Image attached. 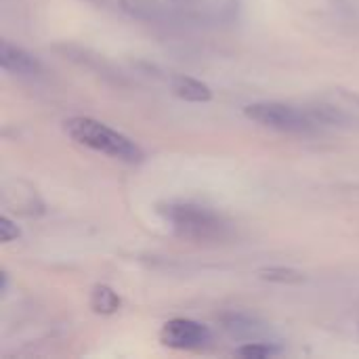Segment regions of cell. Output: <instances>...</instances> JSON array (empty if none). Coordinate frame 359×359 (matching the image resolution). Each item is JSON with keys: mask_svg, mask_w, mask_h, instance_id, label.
<instances>
[{"mask_svg": "<svg viewBox=\"0 0 359 359\" xmlns=\"http://www.w3.org/2000/svg\"><path fill=\"white\" fill-rule=\"evenodd\" d=\"M6 290H8V273L2 271V273H0V292L6 294Z\"/></svg>", "mask_w": 359, "mask_h": 359, "instance_id": "12", "label": "cell"}, {"mask_svg": "<svg viewBox=\"0 0 359 359\" xmlns=\"http://www.w3.org/2000/svg\"><path fill=\"white\" fill-rule=\"evenodd\" d=\"M170 90L175 97L189 101V103H208L212 99V90L208 84L191 76H183V74H177L170 78Z\"/></svg>", "mask_w": 359, "mask_h": 359, "instance_id": "7", "label": "cell"}, {"mask_svg": "<svg viewBox=\"0 0 359 359\" xmlns=\"http://www.w3.org/2000/svg\"><path fill=\"white\" fill-rule=\"evenodd\" d=\"M120 305H122V299L114 288H109L105 284H97L93 288V292H90V309L95 313L114 316V313H118Z\"/></svg>", "mask_w": 359, "mask_h": 359, "instance_id": "8", "label": "cell"}, {"mask_svg": "<svg viewBox=\"0 0 359 359\" xmlns=\"http://www.w3.org/2000/svg\"><path fill=\"white\" fill-rule=\"evenodd\" d=\"M19 236H21V229L17 227V223L11 221L6 215L0 217V240H2L4 244H8V242H15Z\"/></svg>", "mask_w": 359, "mask_h": 359, "instance_id": "11", "label": "cell"}, {"mask_svg": "<svg viewBox=\"0 0 359 359\" xmlns=\"http://www.w3.org/2000/svg\"><path fill=\"white\" fill-rule=\"evenodd\" d=\"M156 210L164 219V223L172 229V233L185 242L223 244L233 233L231 223L223 215H219L217 210L204 204L170 200V202L158 204Z\"/></svg>", "mask_w": 359, "mask_h": 359, "instance_id": "1", "label": "cell"}, {"mask_svg": "<svg viewBox=\"0 0 359 359\" xmlns=\"http://www.w3.org/2000/svg\"><path fill=\"white\" fill-rule=\"evenodd\" d=\"M175 4H179V6H185V2H189V0H172Z\"/></svg>", "mask_w": 359, "mask_h": 359, "instance_id": "13", "label": "cell"}, {"mask_svg": "<svg viewBox=\"0 0 359 359\" xmlns=\"http://www.w3.org/2000/svg\"><path fill=\"white\" fill-rule=\"evenodd\" d=\"M160 343L164 347L177 349V351H202L212 343V332L208 326H204L196 320L175 318L162 326Z\"/></svg>", "mask_w": 359, "mask_h": 359, "instance_id": "4", "label": "cell"}, {"mask_svg": "<svg viewBox=\"0 0 359 359\" xmlns=\"http://www.w3.org/2000/svg\"><path fill=\"white\" fill-rule=\"evenodd\" d=\"M63 128L72 141H76L82 147H88L97 154H105L114 160L126 162V164H139L145 154L130 137L124 133L107 126L101 120L88 118V116H72L63 122Z\"/></svg>", "mask_w": 359, "mask_h": 359, "instance_id": "2", "label": "cell"}, {"mask_svg": "<svg viewBox=\"0 0 359 359\" xmlns=\"http://www.w3.org/2000/svg\"><path fill=\"white\" fill-rule=\"evenodd\" d=\"M244 116L259 126L290 133V135H313L324 130L311 103L297 105L286 101H257L244 107Z\"/></svg>", "mask_w": 359, "mask_h": 359, "instance_id": "3", "label": "cell"}, {"mask_svg": "<svg viewBox=\"0 0 359 359\" xmlns=\"http://www.w3.org/2000/svg\"><path fill=\"white\" fill-rule=\"evenodd\" d=\"M263 280H269V282H280V284H297V282H303V273L301 271H294V269H286V267H271L267 271L261 273Z\"/></svg>", "mask_w": 359, "mask_h": 359, "instance_id": "10", "label": "cell"}, {"mask_svg": "<svg viewBox=\"0 0 359 359\" xmlns=\"http://www.w3.org/2000/svg\"><path fill=\"white\" fill-rule=\"evenodd\" d=\"M0 65L6 74L21 76V78H36L42 74L40 59L8 40L0 42Z\"/></svg>", "mask_w": 359, "mask_h": 359, "instance_id": "6", "label": "cell"}, {"mask_svg": "<svg viewBox=\"0 0 359 359\" xmlns=\"http://www.w3.org/2000/svg\"><path fill=\"white\" fill-rule=\"evenodd\" d=\"M120 8L139 21L158 23V25H177L189 21V15L179 4L164 0H120Z\"/></svg>", "mask_w": 359, "mask_h": 359, "instance_id": "5", "label": "cell"}, {"mask_svg": "<svg viewBox=\"0 0 359 359\" xmlns=\"http://www.w3.org/2000/svg\"><path fill=\"white\" fill-rule=\"evenodd\" d=\"M236 355L240 358H248V359H265V358H273L280 353V349L273 345V343H244L242 347H238L233 351Z\"/></svg>", "mask_w": 359, "mask_h": 359, "instance_id": "9", "label": "cell"}]
</instances>
